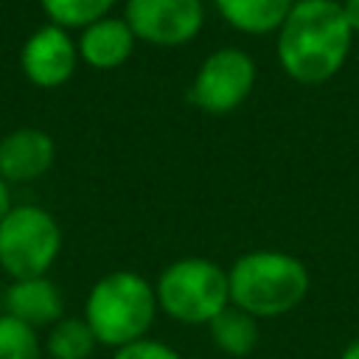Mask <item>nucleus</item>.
I'll return each instance as SVG.
<instances>
[{
    "instance_id": "1a4fd4ad",
    "label": "nucleus",
    "mask_w": 359,
    "mask_h": 359,
    "mask_svg": "<svg viewBox=\"0 0 359 359\" xmlns=\"http://www.w3.org/2000/svg\"><path fill=\"white\" fill-rule=\"evenodd\" d=\"M3 314L39 331L56 325L65 317V300L59 286L48 275L11 280L8 286H3Z\"/></svg>"
},
{
    "instance_id": "20e7f679",
    "label": "nucleus",
    "mask_w": 359,
    "mask_h": 359,
    "mask_svg": "<svg viewBox=\"0 0 359 359\" xmlns=\"http://www.w3.org/2000/svg\"><path fill=\"white\" fill-rule=\"evenodd\" d=\"M154 294L157 306L185 325H208L230 306L227 272L216 261L199 255L168 264L157 278Z\"/></svg>"
},
{
    "instance_id": "9d476101",
    "label": "nucleus",
    "mask_w": 359,
    "mask_h": 359,
    "mask_svg": "<svg viewBox=\"0 0 359 359\" xmlns=\"http://www.w3.org/2000/svg\"><path fill=\"white\" fill-rule=\"evenodd\" d=\"M56 157V146L48 132L22 126L0 140V177L6 182H28L42 177Z\"/></svg>"
},
{
    "instance_id": "7ed1b4c3",
    "label": "nucleus",
    "mask_w": 359,
    "mask_h": 359,
    "mask_svg": "<svg viewBox=\"0 0 359 359\" xmlns=\"http://www.w3.org/2000/svg\"><path fill=\"white\" fill-rule=\"evenodd\" d=\"M157 309L154 286L143 275L132 269H115L93 283L84 300V323L95 334L98 345L118 351L146 337Z\"/></svg>"
},
{
    "instance_id": "6ab92c4d",
    "label": "nucleus",
    "mask_w": 359,
    "mask_h": 359,
    "mask_svg": "<svg viewBox=\"0 0 359 359\" xmlns=\"http://www.w3.org/2000/svg\"><path fill=\"white\" fill-rule=\"evenodd\" d=\"M8 210H11V194H8V182L0 177V222Z\"/></svg>"
},
{
    "instance_id": "0eeeda50",
    "label": "nucleus",
    "mask_w": 359,
    "mask_h": 359,
    "mask_svg": "<svg viewBox=\"0 0 359 359\" xmlns=\"http://www.w3.org/2000/svg\"><path fill=\"white\" fill-rule=\"evenodd\" d=\"M123 20L135 39L157 48L191 42L205 22L202 0H126Z\"/></svg>"
},
{
    "instance_id": "39448f33",
    "label": "nucleus",
    "mask_w": 359,
    "mask_h": 359,
    "mask_svg": "<svg viewBox=\"0 0 359 359\" xmlns=\"http://www.w3.org/2000/svg\"><path fill=\"white\" fill-rule=\"evenodd\" d=\"M62 250L56 219L39 205H11L0 222V272L11 280L42 278Z\"/></svg>"
},
{
    "instance_id": "9b49d317",
    "label": "nucleus",
    "mask_w": 359,
    "mask_h": 359,
    "mask_svg": "<svg viewBox=\"0 0 359 359\" xmlns=\"http://www.w3.org/2000/svg\"><path fill=\"white\" fill-rule=\"evenodd\" d=\"M79 56L95 67V70H112L121 67L132 50H135V34L126 25L123 17H104L87 28H81L79 36Z\"/></svg>"
},
{
    "instance_id": "f8f14e48",
    "label": "nucleus",
    "mask_w": 359,
    "mask_h": 359,
    "mask_svg": "<svg viewBox=\"0 0 359 359\" xmlns=\"http://www.w3.org/2000/svg\"><path fill=\"white\" fill-rule=\"evenodd\" d=\"M213 6L230 28L261 36L283 25L294 0H213Z\"/></svg>"
},
{
    "instance_id": "423d86ee",
    "label": "nucleus",
    "mask_w": 359,
    "mask_h": 359,
    "mask_svg": "<svg viewBox=\"0 0 359 359\" xmlns=\"http://www.w3.org/2000/svg\"><path fill=\"white\" fill-rule=\"evenodd\" d=\"M255 87V62L241 48H219L208 53L194 73L188 101L208 115L238 109Z\"/></svg>"
},
{
    "instance_id": "ddd939ff",
    "label": "nucleus",
    "mask_w": 359,
    "mask_h": 359,
    "mask_svg": "<svg viewBox=\"0 0 359 359\" xmlns=\"http://www.w3.org/2000/svg\"><path fill=\"white\" fill-rule=\"evenodd\" d=\"M210 328V339L213 345L224 353V356H250L258 345V323L255 317H250L247 311L236 309V306H227L219 317H213L208 323Z\"/></svg>"
},
{
    "instance_id": "4468645a",
    "label": "nucleus",
    "mask_w": 359,
    "mask_h": 359,
    "mask_svg": "<svg viewBox=\"0 0 359 359\" xmlns=\"http://www.w3.org/2000/svg\"><path fill=\"white\" fill-rule=\"evenodd\" d=\"M42 348L50 359H90L98 348V339L84 317H62L56 325L48 328Z\"/></svg>"
},
{
    "instance_id": "412c9836",
    "label": "nucleus",
    "mask_w": 359,
    "mask_h": 359,
    "mask_svg": "<svg viewBox=\"0 0 359 359\" xmlns=\"http://www.w3.org/2000/svg\"><path fill=\"white\" fill-rule=\"evenodd\" d=\"M0 311H3V283H0Z\"/></svg>"
},
{
    "instance_id": "2eb2a0df",
    "label": "nucleus",
    "mask_w": 359,
    "mask_h": 359,
    "mask_svg": "<svg viewBox=\"0 0 359 359\" xmlns=\"http://www.w3.org/2000/svg\"><path fill=\"white\" fill-rule=\"evenodd\" d=\"M45 14L59 28H87L104 17H109V8L115 0H39Z\"/></svg>"
},
{
    "instance_id": "f257e3e1",
    "label": "nucleus",
    "mask_w": 359,
    "mask_h": 359,
    "mask_svg": "<svg viewBox=\"0 0 359 359\" xmlns=\"http://www.w3.org/2000/svg\"><path fill=\"white\" fill-rule=\"evenodd\" d=\"M353 36L339 0H294L278 28V65L297 84H323L342 70Z\"/></svg>"
},
{
    "instance_id": "6e6552de",
    "label": "nucleus",
    "mask_w": 359,
    "mask_h": 359,
    "mask_svg": "<svg viewBox=\"0 0 359 359\" xmlns=\"http://www.w3.org/2000/svg\"><path fill=\"white\" fill-rule=\"evenodd\" d=\"M76 59H79L76 42L67 36L65 28H59L53 22L42 25L39 31H34L25 39L22 53H20L22 73L36 87H59V84H65L76 70Z\"/></svg>"
},
{
    "instance_id": "dca6fc26",
    "label": "nucleus",
    "mask_w": 359,
    "mask_h": 359,
    "mask_svg": "<svg viewBox=\"0 0 359 359\" xmlns=\"http://www.w3.org/2000/svg\"><path fill=\"white\" fill-rule=\"evenodd\" d=\"M0 359H45L39 331L0 311Z\"/></svg>"
},
{
    "instance_id": "f03ea898",
    "label": "nucleus",
    "mask_w": 359,
    "mask_h": 359,
    "mask_svg": "<svg viewBox=\"0 0 359 359\" xmlns=\"http://www.w3.org/2000/svg\"><path fill=\"white\" fill-rule=\"evenodd\" d=\"M230 303L250 317H280L309 294V269L300 258L280 250H252L227 269Z\"/></svg>"
},
{
    "instance_id": "a211bd4d",
    "label": "nucleus",
    "mask_w": 359,
    "mask_h": 359,
    "mask_svg": "<svg viewBox=\"0 0 359 359\" xmlns=\"http://www.w3.org/2000/svg\"><path fill=\"white\" fill-rule=\"evenodd\" d=\"M342 11H345V20L353 28V34H359V0H342Z\"/></svg>"
},
{
    "instance_id": "aec40b11",
    "label": "nucleus",
    "mask_w": 359,
    "mask_h": 359,
    "mask_svg": "<svg viewBox=\"0 0 359 359\" xmlns=\"http://www.w3.org/2000/svg\"><path fill=\"white\" fill-rule=\"evenodd\" d=\"M339 359H359V339L348 342V348L339 353Z\"/></svg>"
},
{
    "instance_id": "f3484780",
    "label": "nucleus",
    "mask_w": 359,
    "mask_h": 359,
    "mask_svg": "<svg viewBox=\"0 0 359 359\" xmlns=\"http://www.w3.org/2000/svg\"><path fill=\"white\" fill-rule=\"evenodd\" d=\"M112 359H182L171 345L160 342V339H137V342H129L123 348H118L112 353Z\"/></svg>"
}]
</instances>
